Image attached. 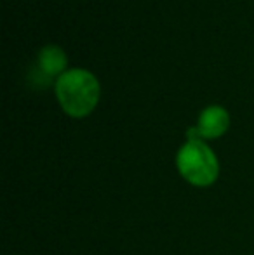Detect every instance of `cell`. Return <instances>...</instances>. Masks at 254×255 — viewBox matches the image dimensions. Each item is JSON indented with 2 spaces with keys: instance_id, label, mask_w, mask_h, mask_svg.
<instances>
[{
  "instance_id": "cell-2",
  "label": "cell",
  "mask_w": 254,
  "mask_h": 255,
  "mask_svg": "<svg viewBox=\"0 0 254 255\" xmlns=\"http://www.w3.org/2000/svg\"><path fill=\"white\" fill-rule=\"evenodd\" d=\"M176 167L190 184L206 188L220 175V163L213 149L204 141H188L178 151Z\"/></svg>"
},
{
  "instance_id": "cell-3",
  "label": "cell",
  "mask_w": 254,
  "mask_h": 255,
  "mask_svg": "<svg viewBox=\"0 0 254 255\" xmlns=\"http://www.w3.org/2000/svg\"><path fill=\"white\" fill-rule=\"evenodd\" d=\"M228 127H230L228 111L223 106L213 104L200 113L197 130H199L200 139H216L223 135L228 130Z\"/></svg>"
},
{
  "instance_id": "cell-1",
  "label": "cell",
  "mask_w": 254,
  "mask_h": 255,
  "mask_svg": "<svg viewBox=\"0 0 254 255\" xmlns=\"http://www.w3.org/2000/svg\"><path fill=\"white\" fill-rule=\"evenodd\" d=\"M56 98L64 113L73 118L87 117L99 101V82L91 71L73 68L56 80Z\"/></svg>"
},
{
  "instance_id": "cell-4",
  "label": "cell",
  "mask_w": 254,
  "mask_h": 255,
  "mask_svg": "<svg viewBox=\"0 0 254 255\" xmlns=\"http://www.w3.org/2000/svg\"><path fill=\"white\" fill-rule=\"evenodd\" d=\"M37 66L47 78L56 77V75L61 77L64 71H68V57L58 45H45L37 56Z\"/></svg>"
}]
</instances>
